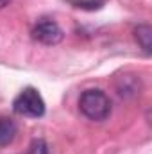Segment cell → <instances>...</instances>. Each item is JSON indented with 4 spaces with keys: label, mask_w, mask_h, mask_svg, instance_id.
Returning <instances> with one entry per match:
<instances>
[{
    "label": "cell",
    "mask_w": 152,
    "mask_h": 154,
    "mask_svg": "<svg viewBox=\"0 0 152 154\" xmlns=\"http://www.w3.org/2000/svg\"><path fill=\"white\" fill-rule=\"evenodd\" d=\"M79 109L86 118H90L93 122H102L111 115V100L106 95V91H102L99 88H91L81 95Z\"/></svg>",
    "instance_id": "1"
},
{
    "label": "cell",
    "mask_w": 152,
    "mask_h": 154,
    "mask_svg": "<svg viewBox=\"0 0 152 154\" xmlns=\"http://www.w3.org/2000/svg\"><path fill=\"white\" fill-rule=\"evenodd\" d=\"M45 100L36 88L27 86L23 88L13 100V111L20 116L27 118H39L45 115Z\"/></svg>",
    "instance_id": "2"
},
{
    "label": "cell",
    "mask_w": 152,
    "mask_h": 154,
    "mask_svg": "<svg viewBox=\"0 0 152 154\" xmlns=\"http://www.w3.org/2000/svg\"><path fill=\"white\" fill-rule=\"evenodd\" d=\"M31 34H32V38L36 41L43 43V45H57L65 36V32L59 27V23L50 20V18H41L39 22H36V25L32 27Z\"/></svg>",
    "instance_id": "3"
},
{
    "label": "cell",
    "mask_w": 152,
    "mask_h": 154,
    "mask_svg": "<svg viewBox=\"0 0 152 154\" xmlns=\"http://www.w3.org/2000/svg\"><path fill=\"white\" fill-rule=\"evenodd\" d=\"M18 133V125L11 116H0V149L7 147L14 142Z\"/></svg>",
    "instance_id": "4"
},
{
    "label": "cell",
    "mask_w": 152,
    "mask_h": 154,
    "mask_svg": "<svg viewBox=\"0 0 152 154\" xmlns=\"http://www.w3.org/2000/svg\"><path fill=\"white\" fill-rule=\"evenodd\" d=\"M134 38L138 41V45L143 48L145 54H150V47H152V29L150 25L141 23L134 29Z\"/></svg>",
    "instance_id": "5"
},
{
    "label": "cell",
    "mask_w": 152,
    "mask_h": 154,
    "mask_svg": "<svg viewBox=\"0 0 152 154\" xmlns=\"http://www.w3.org/2000/svg\"><path fill=\"white\" fill-rule=\"evenodd\" d=\"M70 2L74 4V7L86 9V11H95V9H100L106 0H70Z\"/></svg>",
    "instance_id": "6"
},
{
    "label": "cell",
    "mask_w": 152,
    "mask_h": 154,
    "mask_svg": "<svg viewBox=\"0 0 152 154\" xmlns=\"http://www.w3.org/2000/svg\"><path fill=\"white\" fill-rule=\"evenodd\" d=\"M29 154H48V147L43 140H34L29 147Z\"/></svg>",
    "instance_id": "7"
},
{
    "label": "cell",
    "mask_w": 152,
    "mask_h": 154,
    "mask_svg": "<svg viewBox=\"0 0 152 154\" xmlns=\"http://www.w3.org/2000/svg\"><path fill=\"white\" fill-rule=\"evenodd\" d=\"M9 2H11V0H0V9L5 7V5H9Z\"/></svg>",
    "instance_id": "8"
}]
</instances>
